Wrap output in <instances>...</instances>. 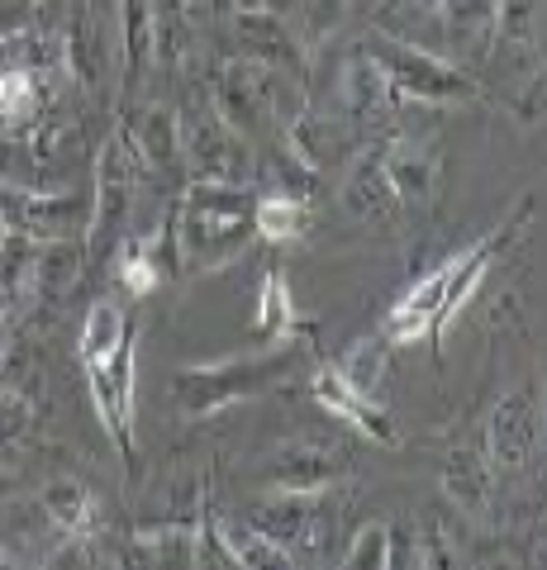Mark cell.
I'll return each instance as SVG.
<instances>
[{
    "label": "cell",
    "instance_id": "1",
    "mask_svg": "<svg viewBox=\"0 0 547 570\" xmlns=\"http://www.w3.org/2000/svg\"><path fill=\"white\" fill-rule=\"evenodd\" d=\"M534 195L509 214V219L496 228V234H486L481 243H471L467 253H457V257H448V262H438L429 276H419L410 291H404L395 305H391V314H385V324H381V337L385 343H419V337H443L448 333V324L457 314H462L471 299H476V291L486 285V272L496 266V257L505 253L509 243L519 238V228L534 219Z\"/></svg>",
    "mask_w": 547,
    "mask_h": 570
},
{
    "label": "cell",
    "instance_id": "2",
    "mask_svg": "<svg viewBox=\"0 0 547 570\" xmlns=\"http://www.w3.org/2000/svg\"><path fill=\"white\" fill-rule=\"evenodd\" d=\"M295 362H300L295 337H276V343H262L243 356H228V362L182 366L172 376V395H176V409H182L186 419H205V414H219L228 404L267 395L272 385H281L291 376Z\"/></svg>",
    "mask_w": 547,
    "mask_h": 570
},
{
    "label": "cell",
    "instance_id": "3",
    "mask_svg": "<svg viewBox=\"0 0 547 570\" xmlns=\"http://www.w3.org/2000/svg\"><path fill=\"white\" fill-rule=\"evenodd\" d=\"M362 52L381 67L395 105H467V100L481 96V86H476L471 71L438 58L429 48H419L414 39H400L391 29L367 33Z\"/></svg>",
    "mask_w": 547,
    "mask_h": 570
},
{
    "label": "cell",
    "instance_id": "4",
    "mask_svg": "<svg viewBox=\"0 0 547 570\" xmlns=\"http://www.w3.org/2000/svg\"><path fill=\"white\" fill-rule=\"evenodd\" d=\"M144 157L134 153V138L125 129V119L110 129L105 148L96 157V190H91V224H86V262H91L100 247H110L119 238V228L129 224L134 200H138V186H144Z\"/></svg>",
    "mask_w": 547,
    "mask_h": 570
},
{
    "label": "cell",
    "instance_id": "5",
    "mask_svg": "<svg viewBox=\"0 0 547 570\" xmlns=\"http://www.w3.org/2000/svg\"><path fill=\"white\" fill-rule=\"evenodd\" d=\"M86 371V390H91V404H96V419L105 428V438L115 442L119 461L134 471V385H138V328H129L110 352L81 362Z\"/></svg>",
    "mask_w": 547,
    "mask_h": 570
},
{
    "label": "cell",
    "instance_id": "6",
    "mask_svg": "<svg viewBox=\"0 0 547 570\" xmlns=\"http://www.w3.org/2000/svg\"><path fill=\"white\" fill-rule=\"evenodd\" d=\"M182 124V157L191 176H224V181H248V142L228 124L205 91L186 100V110L176 115Z\"/></svg>",
    "mask_w": 547,
    "mask_h": 570
},
{
    "label": "cell",
    "instance_id": "7",
    "mask_svg": "<svg viewBox=\"0 0 547 570\" xmlns=\"http://www.w3.org/2000/svg\"><path fill=\"white\" fill-rule=\"evenodd\" d=\"M0 209H6V228L39 243L86 238V224H91V195L86 190H33L20 181H0Z\"/></svg>",
    "mask_w": 547,
    "mask_h": 570
},
{
    "label": "cell",
    "instance_id": "8",
    "mask_svg": "<svg viewBox=\"0 0 547 570\" xmlns=\"http://www.w3.org/2000/svg\"><path fill=\"white\" fill-rule=\"evenodd\" d=\"M377 163L385 171V181L400 195L404 214H423L438 200L443 186V142L433 129H404L385 148H377Z\"/></svg>",
    "mask_w": 547,
    "mask_h": 570
},
{
    "label": "cell",
    "instance_id": "9",
    "mask_svg": "<svg viewBox=\"0 0 547 570\" xmlns=\"http://www.w3.org/2000/svg\"><path fill=\"white\" fill-rule=\"evenodd\" d=\"M324 513H329L324 509V490L320 494L272 490V494H262L243 519H248L262 538H272L286 557H300V551H320L324 547V532H329Z\"/></svg>",
    "mask_w": 547,
    "mask_h": 570
},
{
    "label": "cell",
    "instance_id": "10",
    "mask_svg": "<svg viewBox=\"0 0 547 570\" xmlns=\"http://www.w3.org/2000/svg\"><path fill=\"white\" fill-rule=\"evenodd\" d=\"M348 452L339 442H324V438H291V442H276V448L262 456V475H267L272 490H300V494H320L329 485H339L348 475Z\"/></svg>",
    "mask_w": 547,
    "mask_h": 570
},
{
    "label": "cell",
    "instance_id": "11",
    "mask_svg": "<svg viewBox=\"0 0 547 570\" xmlns=\"http://www.w3.org/2000/svg\"><path fill=\"white\" fill-rule=\"evenodd\" d=\"M538 438H543L538 400L528 390H505L486 423V461L496 471H524L538 456Z\"/></svg>",
    "mask_w": 547,
    "mask_h": 570
},
{
    "label": "cell",
    "instance_id": "12",
    "mask_svg": "<svg viewBox=\"0 0 547 570\" xmlns=\"http://www.w3.org/2000/svg\"><path fill=\"white\" fill-rule=\"evenodd\" d=\"M267 67H257L248 58H228L219 62V71L209 77V105L234 124V129L248 138L262 119H272V105H267Z\"/></svg>",
    "mask_w": 547,
    "mask_h": 570
},
{
    "label": "cell",
    "instance_id": "13",
    "mask_svg": "<svg viewBox=\"0 0 547 570\" xmlns=\"http://www.w3.org/2000/svg\"><path fill=\"white\" fill-rule=\"evenodd\" d=\"M234 39H238V58L295 81L305 77V48H300L295 29L281 24L272 10H234Z\"/></svg>",
    "mask_w": 547,
    "mask_h": 570
},
{
    "label": "cell",
    "instance_id": "14",
    "mask_svg": "<svg viewBox=\"0 0 547 570\" xmlns=\"http://www.w3.org/2000/svg\"><path fill=\"white\" fill-rule=\"evenodd\" d=\"M310 390H314V400H320L343 428H352L358 438L377 442V448H395V423L385 419V409L372 395H362L358 385H348L339 376V366H320V371H314Z\"/></svg>",
    "mask_w": 547,
    "mask_h": 570
},
{
    "label": "cell",
    "instance_id": "15",
    "mask_svg": "<svg viewBox=\"0 0 547 570\" xmlns=\"http://www.w3.org/2000/svg\"><path fill=\"white\" fill-rule=\"evenodd\" d=\"M343 209L352 214V219L381 228V234H395L400 228L404 205H400V195L391 190V181H385L377 153H362L358 163L348 167V176H343Z\"/></svg>",
    "mask_w": 547,
    "mask_h": 570
},
{
    "label": "cell",
    "instance_id": "16",
    "mask_svg": "<svg viewBox=\"0 0 547 570\" xmlns=\"http://www.w3.org/2000/svg\"><path fill=\"white\" fill-rule=\"evenodd\" d=\"M125 129L134 138V153L144 157V167L153 176H167L182 167V124H176L172 105H144Z\"/></svg>",
    "mask_w": 547,
    "mask_h": 570
},
{
    "label": "cell",
    "instance_id": "17",
    "mask_svg": "<svg viewBox=\"0 0 547 570\" xmlns=\"http://www.w3.org/2000/svg\"><path fill=\"white\" fill-rule=\"evenodd\" d=\"M86 276V243L81 238H52L39 243V272H33V309L62 305Z\"/></svg>",
    "mask_w": 547,
    "mask_h": 570
},
{
    "label": "cell",
    "instance_id": "18",
    "mask_svg": "<svg viewBox=\"0 0 547 570\" xmlns=\"http://www.w3.org/2000/svg\"><path fill=\"white\" fill-rule=\"evenodd\" d=\"M33 272H39V238L6 228L0 234V305L14 318L33 309Z\"/></svg>",
    "mask_w": 547,
    "mask_h": 570
},
{
    "label": "cell",
    "instance_id": "19",
    "mask_svg": "<svg viewBox=\"0 0 547 570\" xmlns=\"http://www.w3.org/2000/svg\"><path fill=\"white\" fill-rule=\"evenodd\" d=\"M339 100H343V110L358 119V124L381 119L395 105L391 100V86H385V77H381V67L367 58L362 48L352 52V58L343 62V71H339Z\"/></svg>",
    "mask_w": 547,
    "mask_h": 570
},
{
    "label": "cell",
    "instance_id": "20",
    "mask_svg": "<svg viewBox=\"0 0 547 570\" xmlns=\"http://www.w3.org/2000/svg\"><path fill=\"white\" fill-rule=\"evenodd\" d=\"M443 490L467 519H481L490 504V461L481 448H452L443 461Z\"/></svg>",
    "mask_w": 547,
    "mask_h": 570
},
{
    "label": "cell",
    "instance_id": "21",
    "mask_svg": "<svg viewBox=\"0 0 547 570\" xmlns=\"http://www.w3.org/2000/svg\"><path fill=\"white\" fill-rule=\"evenodd\" d=\"M39 504H43V519L52 528H62L67 538H86V532L96 528V494L77 475L48 480V485L39 490Z\"/></svg>",
    "mask_w": 547,
    "mask_h": 570
},
{
    "label": "cell",
    "instance_id": "22",
    "mask_svg": "<svg viewBox=\"0 0 547 570\" xmlns=\"http://www.w3.org/2000/svg\"><path fill=\"white\" fill-rule=\"evenodd\" d=\"M119 52H125V96H134L153 67V0H119Z\"/></svg>",
    "mask_w": 547,
    "mask_h": 570
},
{
    "label": "cell",
    "instance_id": "23",
    "mask_svg": "<svg viewBox=\"0 0 547 570\" xmlns=\"http://www.w3.org/2000/svg\"><path fill=\"white\" fill-rule=\"evenodd\" d=\"M191 39H196L191 0H153V62L176 71L191 58Z\"/></svg>",
    "mask_w": 547,
    "mask_h": 570
},
{
    "label": "cell",
    "instance_id": "24",
    "mask_svg": "<svg viewBox=\"0 0 547 570\" xmlns=\"http://www.w3.org/2000/svg\"><path fill=\"white\" fill-rule=\"evenodd\" d=\"M543 33V0H500L496 20H490V43L496 52H509V58H534Z\"/></svg>",
    "mask_w": 547,
    "mask_h": 570
},
{
    "label": "cell",
    "instance_id": "25",
    "mask_svg": "<svg viewBox=\"0 0 547 570\" xmlns=\"http://www.w3.org/2000/svg\"><path fill=\"white\" fill-rule=\"evenodd\" d=\"M310 228V205L291 190H272V195H257L253 205V234L262 243H295L300 234Z\"/></svg>",
    "mask_w": 547,
    "mask_h": 570
},
{
    "label": "cell",
    "instance_id": "26",
    "mask_svg": "<svg viewBox=\"0 0 547 570\" xmlns=\"http://www.w3.org/2000/svg\"><path fill=\"white\" fill-rule=\"evenodd\" d=\"M39 119V77L20 62L0 67V134H20Z\"/></svg>",
    "mask_w": 547,
    "mask_h": 570
},
{
    "label": "cell",
    "instance_id": "27",
    "mask_svg": "<svg viewBox=\"0 0 547 570\" xmlns=\"http://www.w3.org/2000/svg\"><path fill=\"white\" fill-rule=\"evenodd\" d=\"M196 523H144L134 532V561L144 566H191Z\"/></svg>",
    "mask_w": 547,
    "mask_h": 570
},
{
    "label": "cell",
    "instance_id": "28",
    "mask_svg": "<svg viewBox=\"0 0 547 570\" xmlns=\"http://www.w3.org/2000/svg\"><path fill=\"white\" fill-rule=\"evenodd\" d=\"M219 532H224V547H228V557H234V566H272V570H286L295 566V557H286L272 538H262V532L248 523V519H219Z\"/></svg>",
    "mask_w": 547,
    "mask_h": 570
},
{
    "label": "cell",
    "instance_id": "29",
    "mask_svg": "<svg viewBox=\"0 0 547 570\" xmlns=\"http://www.w3.org/2000/svg\"><path fill=\"white\" fill-rule=\"evenodd\" d=\"M257 333L262 343H276V337H295L300 318H295V299H291V285L281 272H267L262 276V291H257Z\"/></svg>",
    "mask_w": 547,
    "mask_h": 570
},
{
    "label": "cell",
    "instance_id": "30",
    "mask_svg": "<svg viewBox=\"0 0 547 570\" xmlns=\"http://www.w3.org/2000/svg\"><path fill=\"white\" fill-rule=\"evenodd\" d=\"M385 366H391V343L377 333V337H362V343H352L348 356L339 362V376L348 385H358L362 395H381V381H385Z\"/></svg>",
    "mask_w": 547,
    "mask_h": 570
},
{
    "label": "cell",
    "instance_id": "31",
    "mask_svg": "<svg viewBox=\"0 0 547 570\" xmlns=\"http://www.w3.org/2000/svg\"><path fill=\"white\" fill-rule=\"evenodd\" d=\"M129 328H134V324H129V314L119 309L115 299H100V305H91V309H86L81 337H77V362H91V356L110 352Z\"/></svg>",
    "mask_w": 547,
    "mask_h": 570
},
{
    "label": "cell",
    "instance_id": "32",
    "mask_svg": "<svg viewBox=\"0 0 547 570\" xmlns=\"http://www.w3.org/2000/svg\"><path fill=\"white\" fill-rule=\"evenodd\" d=\"M500 0H438V14H443V29L452 33L462 48L490 43V20H496Z\"/></svg>",
    "mask_w": 547,
    "mask_h": 570
},
{
    "label": "cell",
    "instance_id": "33",
    "mask_svg": "<svg viewBox=\"0 0 547 570\" xmlns=\"http://www.w3.org/2000/svg\"><path fill=\"white\" fill-rule=\"evenodd\" d=\"M348 20V0H305V10H300V29H295V39L305 52H314L320 43H329L333 33L343 29Z\"/></svg>",
    "mask_w": 547,
    "mask_h": 570
},
{
    "label": "cell",
    "instance_id": "34",
    "mask_svg": "<svg viewBox=\"0 0 547 570\" xmlns=\"http://www.w3.org/2000/svg\"><path fill=\"white\" fill-rule=\"evenodd\" d=\"M343 566L348 570H381V566H391V523H362L358 538H352L348 551H343Z\"/></svg>",
    "mask_w": 547,
    "mask_h": 570
},
{
    "label": "cell",
    "instance_id": "35",
    "mask_svg": "<svg viewBox=\"0 0 547 570\" xmlns=\"http://www.w3.org/2000/svg\"><path fill=\"white\" fill-rule=\"evenodd\" d=\"M29 423H33L29 400H25V395H14V390H0V461L14 456V452L25 448Z\"/></svg>",
    "mask_w": 547,
    "mask_h": 570
},
{
    "label": "cell",
    "instance_id": "36",
    "mask_svg": "<svg viewBox=\"0 0 547 570\" xmlns=\"http://www.w3.org/2000/svg\"><path fill=\"white\" fill-rule=\"evenodd\" d=\"M515 115H519V124H528V129H534V124L543 119V67H534V71H528V96L519 91Z\"/></svg>",
    "mask_w": 547,
    "mask_h": 570
},
{
    "label": "cell",
    "instance_id": "37",
    "mask_svg": "<svg viewBox=\"0 0 547 570\" xmlns=\"http://www.w3.org/2000/svg\"><path fill=\"white\" fill-rule=\"evenodd\" d=\"M10 324H14V314L0 305V356H6V347H10Z\"/></svg>",
    "mask_w": 547,
    "mask_h": 570
},
{
    "label": "cell",
    "instance_id": "38",
    "mask_svg": "<svg viewBox=\"0 0 547 570\" xmlns=\"http://www.w3.org/2000/svg\"><path fill=\"white\" fill-rule=\"evenodd\" d=\"M234 10H272V0H228Z\"/></svg>",
    "mask_w": 547,
    "mask_h": 570
},
{
    "label": "cell",
    "instance_id": "39",
    "mask_svg": "<svg viewBox=\"0 0 547 570\" xmlns=\"http://www.w3.org/2000/svg\"><path fill=\"white\" fill-rule=\"evenodd\" d=\"M39 6H43V0H39Z\"/></svg>",
    "mask_w": 547,
    "mask_h": 570
}]
</instances>
